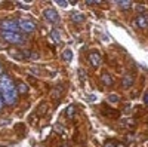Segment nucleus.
I'll list each match as a JSON object with an SVG mask.
<instances>
[{
  "instance_id": "1",
  "label": "nucleus",
  "mask_w": 148,
  "mask_h": 147,
  "mask_svg": "<svg viewBox=\"0 0 148 147\" xmlns=\"http://www.w3.org/2000/svg\"><path fill=\"white\" fill-rule=\"evenodd\" d=\"M0 94H2L3 101L8 106H14L18 100V89L16 85L9 77V75L0 76Z\"/></svg>"
},
{
  "instance_id": "2",
  "label": "nucleus",
  "mask_w": 148,
  "mask_h": 147,
  "mask_svg": "<svg viewBox=\"0 0 148 147\" xmlns=\"http://www.w3.org/2000/svg\"><path fill=\"white\" fill-rule=\"evenodd\" d=\"M2 37L12 45H24L27 42L25 36L21 33H10V31H2Z\"/></svg>"
},
{
  "instance_id": "3",
  "label": "nucleus",
  "mask_w": 148,
  "mask_h": 147,
  "mask_svg": "<svg viewBox=\"0 0 148 147\" xmlns=\"http://www.w3.org/2000/svg\"><path fill=\"white\" fill-rule=\"evenodd\" d=\"M0 28L3 31H10V33H21L19 26H18V21L14 19H5L0 22Z\"/></svg>"
},
{
  "instance_id": "4",
  "label": "nucleus",
  "mask_w": 148,
  "mask_h": 147,
  "mask_svg": "<svg viewBox=\"0 0 148 147\" xmlns=\"http://www.w3.org/2000/svg\"><path fill=\"white\" fill-rule=\"evenodd\" d=\"M18 26H19V30L24 31V33H33L36 30V22L28 19V18H24V19H19L18 21Z\"/></svg>"
},
{
  "instance_id": "5",
  "label": "nucleus",
  "mask_w": 148,
  "mask_h": 147,
  "mask_svg": "<svg viewBox=\"0 0 148 147\" xmlns=\"http://www.w3.org/2000/svg\"><path fill=\"white\" fill-rule=\"evenodd\" d=\"M43 17L47 22H51V24H56L59 22V15H58V12L55 9H45L43 10Z\"/></svg>"
},
{
  "instance_id": "6",
  "label": "nucleus",
  "mask_w": 148,
  "mask_h": 147,
  "mask_svg": "<svg viewBox=\"0 0 148 147\" xmlns=\"http://www.w3.org/2000/svg\"><path fill=\"white\" fill-rule=\"evenodd\" d=\"M88 57H89V63L92 64V67H99L101 66L102 58H101V55L98 52H90Z\"/></svg>"
},
{
  "instance_id": "7",
  "label": "nucleus",
  "mask_w": 148,
  "mask_h": 147,
  "mask_svg": "<svg viewBox=\"0 0 148 147\" xmlns=\"http://www.w3.org/2000/svg\"><path fill=\"white\" fill-rule=\"evenodd\" d=\"M135 22H136V26L139 28H147L148 27V15H145V14L138 15L136 19H135Z\"/></svg>"
},
{
  "instance_id": "8",
  "label": "nucleus",
  "mask_w": 148,
  "mask_h": 147,
  "mask_svg": "<svg viewBox=\"0 0 148 147\" xmlns=\"http://www.w3.org/2000/svg\"><path fill=\"white\" fill-rule=\"evenodd\" d=\"M84 19H86V17L83 14H80V12H73L71 14V21L74 24H82V22H84Z\"/></svg>"
},
{
  "instance_id": "9",
  "label": "nucleus",
  "mask_w": 148,
  "mask_h": 147,
  "mask_svg": "<svg viewBox=\"0 0 148 147\" xmlns=\"http://www.w3.org/2000/svg\"><path fill=\"white\" fill-rule=\"evenodd\" d=\"M116 5H117L120 9H123V10H127V9H130V8L133 6V3L129 2V0H119V2H116Z\"/></svg>"
},
{
  "instance_id": "10",
  "label": "nucleus",
  "mask_w": 148,
  "mask_h": 147,
  "mask_svg": "<svg viewBox=\"0 0 148 147\" xmlns=\"http://www.w3.org/2000/svg\"><path fill=\"white\" fill-rule=\"evenodd\" d=\"M22 55H24V58H25V59H30V61L39 59V54H37V52H33V51H24Z\"/></svg>"
},
{
  "instance_id": "11",
  "label": "nucleus",
  "mask_w": 148,
  "mask_h": 147,
  "mask_svg": "<svg viewBox=\"0 0 148 147\" xmlns=\"http://www.w3.org/2000/svg\"><path fill=\"white\" fill-rule=\"evenodd\" d=\"M101 82H102L104 85H107V86H113V83H114L113 77H111L108 73H104V75L101 76Z\"/></svg>"
},
{
  "instance_id": "12",
  "label": "nucleus",
  "mask_w": 148,
  "mask_h": 147,
  "mask_svg": "<svg viewBox=\"0 0 148 147\" xmlns=\"http://www.w3.org/2000/svg\"><path fill=\"white\" fill-rule=\"evenodd\" d=\"M51 37L53 39L55 45H61V34H59V30L53 28V30L51 31Z\"/></svg>"
},
{
  "instance_id": "13",
  "label": "nucleus",
  "mask_w": 148,
  "mask_h": 147,
  "mask_svg": "<svg viewBox=\"0 0 148 147\" xmlns=\"http://www.w3.org/2000/svg\"><path fill=\"white\" fill-rule=\"evenodd\" d=\"M121 83H123V86H125V88H130L132 85H133V77H132V76H129V75H126L125 77H123Z\"/></svg>"
},
{
  "instance_id": "14",
  "label": "nucleus",
  "mask_w": 148,
  "mask_h": 147,
  "mask_svg": "<svg viewBox=\"0 0 148 147\" xmlns=\"http://www.w3.org/2000/svg\"><path fill=\"white\" fill-rule=\"evenodd\" d=\"M16 89H18V94H27L28 92V86L24 82H18L16 83Z\"/></svg>"
},
{
  "instance_id": "15",
  "label": "nucleus",
  "mask_w": 148,
  "mask_h": 147,
  "mask_svg": "<svg viewBox=\"0 0 148 147\" xmlns=\"http://www.w3.org/2000/svg\"><path fill=\"white\" fill-rule=\"evenodd\" d=\"M61 57H62L64 61H71V59H73V51H71V49H65Z\"/></svg>"
},
{
  "instance_id": "16",
  "label": "nucleus",
  "mask_w": 148,
  "mask_h": 147,
  "mask_svg": "<svg viewBox=\"0 0 148 147\" xmlns=\"http://www.w3.org/2000/svg\"><path fill=\"white\" fill-rule=\"evenodd\" d=\"M74 113H76V107H74V106H68L67 107V116L71 119V117H74Z\"/></svg>"
},
{
  "instance_id": "17",
  "label": "nucleus",
  "mask_w": 148,
  "mask_h": 147,
  "mask_svg": "<svg viewBox=\"0 0 148 147\" xmlns=\"http://www.w3.org/2000/svg\"><path fill=\"white\" fill-rule=\"evenodd\" d=\"M108 101L110 103H119L120 98H119V95H113V94H111V95H108Z\"/></svg>"
},
{
  "instance_id": "18",
  "label": "nucleus",
  "mask_w": 148,
  "mask_h": 147,
  "mask_svg": "<svg viewBox=\"0 0 148 147\" xmlns=\"http://www.w3.org/2000/svg\"><path fill=\"white\" fill-rule=\"evenodd\" d=\"M79 77H80L82 82H84V79H86V71H84L83 68H79Z\"/></svg>"
},
{
  "instance_id": "19",
  "label": "nucleus",
  "mask_w": 148,
  "mask_h": 147,
  "mask_svg": "<svg viewBox=\"0 0 148 147\" xmlns=\"http://www.w3.org/2000/svg\"><path fill=\"white\" fill-rule=\"evenodd\" d=\"M58 6H61V8H67L68 6V2H65V0H58V2H55Z\"/></svg>"
},
{
  "instance_id": "20",
  "label": "nucleus",
  "mask_w": 148,
  "mask_h": 147,
  "mask_svg": "<svg viewBox=\"0 0 148 147\" xmlns=\"http://www.w3.org/2000/svg\"><path fill=\"white\" fill-rule=\"evenodd\" d=\"M104 147H116V143H114V141H107V143L104 144Z\"/></svg>"
},
{
  "instance_id": "21",
  "label": "nucleus",
  "mask_w": 148,
  "mask_h": 147,
  "mask_svg": "<svg viewBox=\"0 0 148 147\" xmlns=\"http://www.w3.org/2000/svg\"><path fill=\"white\" fill-rule=\"evenodd\" d=\"M136 10L139 12V15H141V14H144V10H145V8H144V6H141V5H138V6H136Z\"/></svg>"
},
{
  "instance_id": "22",
  "label": "nucleus",
  "mask_w": 148,
  "mask_h": 147,
  "mask_svg": "<svg viewBox=\"0 0 148 147\" xmlns=\"http://www.w3.org/2000/svg\"><path fill=\"white\" fill-rule=\"evenodd\" d=\"M144 103H145V104L148 106V92H147V94L144 95Z\"/></svg>"
},
{
  "instance_id": "23",
  "label": "nucleus",
  "mask_w": 148,
  "mask_h": 147,
  "mask_svg": "<svg viewBox=\"0 0 148 147\" xmlns=\"http://www.w3.org/2000/svg\"><path fill=\"white\" fill-rule=\"evenodd\" d=\"M2 108H3V98L0 97V110H2Z\"/></svg>"
},
{
  "instance_id": "24",
  "label": "nucleus",
  "mask_w": 148,
  "mask_h": 147,
  "mask_svg": "<svg viewBox=\"0 0 148 147\" xmlns=\"http://www.w3.org/2000/svg\"><path fill=\"white\" fill-rule=\"evenodd\" d=\"M116 147H126V146L123 144V143H119V144H116Z\"/></svg>"
},
{
  "instance_id": "25",
  "label": "nucleus",
  "mask_w": 148,
  "mask_h": 147,
  "mask_svg": "<svg viewBox=\"0 0 148 147\" xmlns=\"http://www.w3.org/2000/svg\"><path fill=\"white\" fill-rule=\"evenodd\" d=\"M2 71H3V67H2V63H0V76H2Z\"/></svg>"
},
{
  "instance_id": "26",
  "label": "nucleus",
  "mask_w": 148,
  "mask_h": 147,
  "mask_svg": "<svg viewBox=\"0 0 148 147\" xmlns=\"http://www.w3.org/2000/svg\"><path fill=\"white\" fill-rule=\"evenodd\" d=\"M64 147H67V146H64Z\"/></svg>"
}]
</instances>
